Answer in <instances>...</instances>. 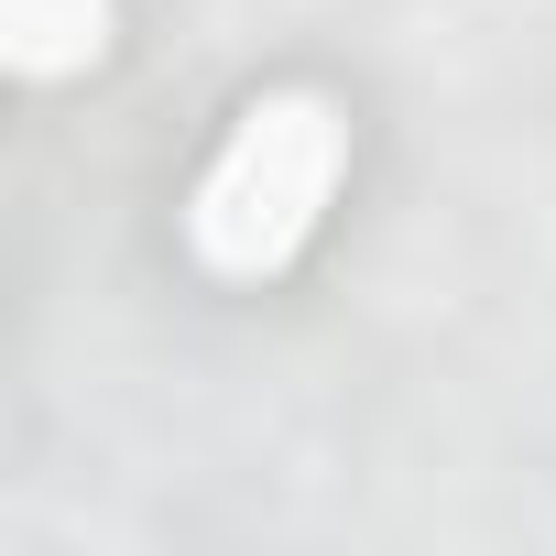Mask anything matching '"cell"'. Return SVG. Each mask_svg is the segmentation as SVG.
<instances>
[{
    "instance_id": "cell-1",
    "label": "cell",
    "mask_w": 556,
    "mask_h": 556,
    "mask_svg": "<svg viewBox=\"0 0 556 556\" xmlns=\"http://www.w3.org/2000/svg\"><path fill=\"white\" fill-rule=\"evenodd\" d=\"M350 175V121L328 88H273L229 121V142L207 153L197 197H186V251L218 285H273L328 218Z\"/></svg>"
},
{
    "instance_id": "cell-2",
    "label": "cell",
    "mask_w": 556,
    "mask_h": 556,
    "mask_svg": "<svg viewBox=\"0 0 556 556\" xmlns=\"http://www.w3.org/2000/svg\"><path fill=\"white\" fill-rule=\"evenodd\" d=\"M0 55L23 77H77L110 55V0H0Z\"/></svg>"
}]
</instances>
